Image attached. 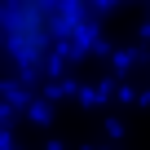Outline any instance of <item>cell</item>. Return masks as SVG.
<instances>
[{
  "label": "cell",
  "instance_id": "1",
  "mask_svg": "<svg viewBox=\"0 0 150 150\" xmlns=\"http://www.w3.org/2000/svg\"><path fill=\"white\" fill-rule=\"evenodd\" d=\"M80 35V0H5L0 40L22 71H40Z\"/></svg>",
  "mask_w": 150,
  "mask_h": 150
}]
</instances>
